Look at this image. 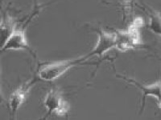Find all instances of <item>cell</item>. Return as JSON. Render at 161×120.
Returning a JSON list of instances; mask_svg holds the SVG:
<instances>
[{
  "label": "cell",
  "mask_w": 161,
  "mask_h": 120,
  "mask_svg": "<svg viewBox=\"0 0 161 120\" xmlns=\"http://www.w3.org/2000/svg\"><path fill=\"white\" fill-rule=\"evenodd\" d=\"M143 22L142 18H137L134 20L127 29L115 33L116 48L119 51H128L134 49L140 43L139 28L143 25Z\"/></svg>",
  "instance_id": "1"
},
{
  "label": "cell",
  "mask_w": 161,
  "mask_h": 120,
  "mask_svg": "<svg viewBox=\"0 0 161 120\" xmlns=\"http://www.w3.org/2000/svg\"><path fill=\"white\" fill-rule=\"evenodd\" d=\"M87 58L88 56L86 55L76 59L64 60L44 65L39 71V77L40 79L46 82H53L64 75L66 71H68L73 67L80 64Z\"/></svg>",
  "instance_id": "2"
},
{
  "label": "cell",
  "mask_w": 161,
  "mask_h": 120,
  "mask_svg": "<svg viewBox=\"0 0 161 120\" xmlns=\"http://www.w3.org/2000/svg\"><path fill=\"white\" fill-rule=\"evenodd\" d=\"M44 105L48 111V115L54 113L59 116H64L69 110L68 102L63 98L60 91L54 88L46 95Z\"/></svg>",
  "instance_id": "3"
},
{
  "label": "cell",
  "mask_w": 161,
  "mask_h": 120,
  "mask_svg": "<svg viewBox=\"0 0 161 120\" xmlns=\"http://www.w3.org/2000/svg\"><path fill=\"white\" fill-rule=\"evenodd\" d=\"M116 48V35L115 33H110L100 30L98 31V41L93 51L89 53L87 56L97 55L102 57L105 53L110 51L112 48Z\"/></svg>",
  "instance_id": "4"
},
{
  "label": "cell",
  "mask_w": 161,
  "mask_h": 120,
  "mask_svg": "<svg viewBox=\"0 0 161 120\" xmlns=\"http://www.w3.org/2000/svg\"><path fill=\"white\" fill-rule=\"evenodd\" d=\"M9 50H24L30 52L33 55L32 51L28 46L27 39H26L25 34L23 31L20 30H15L14 32L8 37L3 45L1 47V51H6Z\"/></svg>",
  "instance_id": "5"
},
{
  "label": "cell",
  "mask_w": 161,
  "mask_h": 120,
  "mask_svg": "<svg viewBox=\"0 0 161 120\" xmlns=\"http://www.w3.org/2000/svg\"><path fill=\"white\" fill-rule=\"evenodd\" d=\"M31 84H32V82H30L29 83H25L24 85L21 86L19 88L15 90L12 93V95H11V97H10L9 108L11 109L13 116H15L16 115L17 111L19 110V108L24 103L26 95H27L28 92L29 91Z\"/></svg>",
  "instance_id": "6"
},
{
  "label": "cell",
  "mask_w": 161,
  "mask_h": 120,
  "mask_svg": "<svg viewBox=\"0 0 161 120\" xmlns=\"http://www.w3.org/2000/svg\"><path fill=\"white\" fill-rule=\"evenodd\" d=\"M124 79L136 85L143 92V105H144V100L147 96L154 97L157 100L158 102L161 100V82H156V83L148 86H143L133 79H129L126 78Z\"/></svg>",
  "instance_id": "7"
},
{
  "label": "cell",
  "mask_w": 161,
  "mask_h": 120,
  "mask_svg": "<svg viewBox=\"0 0 161 120\" xmlns=\"http://www.w3.org/2000/svg\"><path fill=\"white\" fill-rule=\"evenodd\" d=\"M149 28L156 35H161V15L157 12H152L150 14V23Z\"/></svg>",
  "instance_id": "8"
},
{
  "label": "cell",
  "mask_w": 161,
  "mask_h": 120,
  "mask_svg": "<svg viewBox=\"0 0 161 120\" xmlns=\"http://www.w3.org/2000/svg\"><path fill=\"white\" fill-rule=\"evenodd\" d=\"M158 106H159V108L161 109V100H160V101H159V102H158Z\"/></svg>",
  "instance_id": "9"
}]
</instances>
